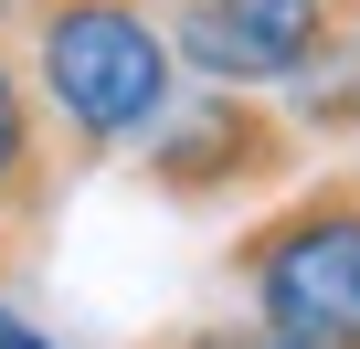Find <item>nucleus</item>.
Masks as SVG:
<instances>
[{
    "instance_id": "3",
    "label": "nucleus",
    "mask_w": 360,
    "mask_h": 349,
    "mask_svg": "<svg viewBox=\"0 0 360 349\" xmlns=\"http://www.w3.org/2000/svg\"><path fill=\"white\" fill-rule=\"evenodd\" d=\"M307 138L286 127V106L244 96V85H202V96H169V117L138 138V180L159 202H244L297 180Z\"/></svg>"
},
{
    "instance_id": "2",
    "label": "nucleus",
    "mask_w": 360,
    "mask_h": 349,
    "mask_svg": "<svg viewBox=\"0 0 360 349\" xmlns=\"http://www.w3.org/2000/svg\"><path fill=\"white\" fill-rule=\"evenodd\" d=\"M223 275L244 286L255 328L286 349H360V169L286 191L276 212H255L223 254Z\"/></svg>"
},
{
    "instance_id": "1",
    "label": "nucleus",
    "mask_w": 360,
    "mask_h": 349,
    "mask_svg": "<svg viewBox=\"0 0 360 349\" xmlns=\"http://www.w3.org/2000/svg\"><path fill=\"white\" fill-rule=\"evenodd\" d=\"M11 53L43 96V127H53L64 169L127 159L180 96V64L148 22V0H22Z\"/></svg>"
},
{
    "instance_id": "7",
    "label": "nucleus",
    "mask_w": 360,
    "mask_h": 349,
    "mask_svg": "<svg viewBox=\"0 0 360 349\" xmlns=\"http://www.w3.org/2000/svg\"><path fill=\"white\" fill-rule=\"evenodd\" d=\"M0 349H53V338H43V328H32L22 307H0Z\"/></svg>"
},
{
    "instance_id": "6",
    "label": "nucleus",
    "mask_w": 360,
    "mask_h": 349,
    "mask_svg": "<svg viewBox=\"0 0 360 349\" xmlns=\"http://www.w3.org/2000/svg\"><path fill=\"white\" fill-rule=\"evenodd\" d=\"M159 349H286V338H265V328L244 317V328H180V338H159Z\"/></svg>"
},
{
    "instance_id": "5",
    "label": "nucleus",
    "mask_w": 360,
    "mask_h": 349,
    "mask_svg": "<svg viewBox=\"0 0 360 349\" xmlns=\"http://www.w3.org/2000/svg\"><path fill=\"white\" fill-rule=\"evenodd\" d=\"M286 96V127L318 148V138H360V22H328L318 53L276 85Z\"/></svg>"
},
{
    "instance_id": "4",
    "label": "nucleus",
    "mask_w": 360,
    "mask_h": 349,
    "mask_svg": "<svg viewBox=\"0 0 360 349\" xmlns=\"http://www.w3.org/2000/svg\"><path fill=\"white\" fill-rule=\"evenodd\" d=\"M64 180H75V169H64V148H53V127H43V96H32L11 32H0V223L32 244V233L53 223Z\"/></svg>"
},
{
    "instance_id": "8",
    "label": "nucleus",
    "mask_w": 360,
    "mask_h": 349,
    "mask_svg": "<svg viewBox=\"0 0 360 349\" xmlns=\"http://www.w3.org/2000/svg\"><path fill=\"white\" fill-rule=\"evenodd\" d=\"M22 254H32V244H22V233H11V223H0V275H11V265H22Z\"/></svg>"
},
{
    "instance_id": "9",
    "label": "nucleus",
    "mask_w": 360,
    "mask_h": 349,
    "mask_svg": "<svg viewBox=\"0 0 360 349\" xmlns=\"http://www.w3.org/2000/svg\"><path fill=\"white\" fill-rule=\"evenodd\" d=\"M318 11H339V22H360V0H318Z\"/></svg>"
},
{
    "instance_id": "10",
    "label": "nucleus",
    "mask_w": 360,
    "mask_h": 349,
    "mask_svg": "<svg viewBox=\"0 0 360 349\" xmlns=\"http://www.w3.org/2000/svg\"><path fill=\"white\" fill-rule=\"evenodd\" d=\"M11 22H22V0H0V32H11Z\"/></svg>"
}]
</instances>
